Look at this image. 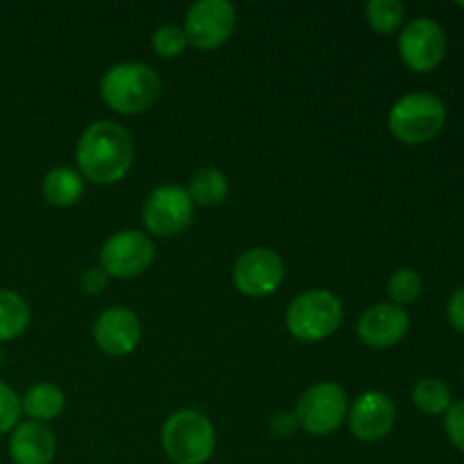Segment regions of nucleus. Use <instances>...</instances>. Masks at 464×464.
Masks as SVG:
<instances>
[{"instance_id": "nucleus-3", "label": "nucleus", "mask_w": 464, "mask_h": 464, "mask_svg": "<svg viewBox=\"0 0 464 464\" xmlns=\"http://www.w3.org/2000/svg\"><path fill=\"white\" fill-rule=\"evenodd\" d=\"M161 444L175 464H204L216 451V429L202 411L184 408L166 420Z\"/></svg>"}, {"instance_id": "nucleus-11", "label": "nucleus", "mask_w": 464, "mask_h": 464, "mask_svg": "<svg viewBox=\"0 0 464 464\" xmlns=\"http://www.w3.org/2000/svg\"><path fill=\"white\" fill-rule=\"evenodd\" d=\"M285 279V266L270 247H252L236 258L234 284L247 297H267Z\"/></svg>"}, {"instance_id": "nucleus-16", "label": "nucleus", "mask_w": 464, "mask_h": 464, "mask_svg": "<svg viewBox=\"0 0 464 464\" xmlns=\"http://www.w3.org/2000/svg\"><path fill=\"white\" fill-rule=\"evenodd\" d=\"M63 406H66V397H63L62 388L54 383L32 385L25 397L21 399L23 412L30 417V421H39V424L62 415Z\"/></svg>"}, {"instance_id": "nucleus-27", "label": "nucleus", "mask_w": 464, "mask_h": 464, "mask_svg": "<svg viewBox=\"0 0 464 464\" xmlns=\"http://www.w3.org/2000/svg\"><path fill=\"white\" fill-rule=\"evenodd\" d=\"M299 429V421H297V415L295 412H288V411H281L276 412L275 417L270 420V430L275 438H290V435H295V430Z\"/></svg>"}, {"instance_id": "nucleus-4", "label": "nucleus", "mask_w": 464, "mask_h": 464, "mask_svg": "<svg viewBox=\"0 0 464 464\" xmlns=\"http://www.w3.org/2000/svg\"><path fill=\"white\" fill-rule=\"evenodd\" d=\"M447 122V107L433 93L403 95L390 109L388 127L394 139L406 145H421L433 140Z\"/></svg>"}, {"instance_id": "nucleus-2", "label": "nucleus", "mask_w": 464, "mask_h": 464, "mask_svg": "<svg viewBox=\"0 0 464 464\" xmlns=\"http://www.w3.org/2000/svg\"><path fill=\"white\" fill-rule=\"evenodd\" d=\"M161 80L157 71L143 62H122L109 68L100 80V95L104 104L122 116L143 113L157 102Z\"/></svg>"}, {"instance_id": "nucleus-29", "label": "nucleus", "mask_w": 464, "mask_h": 464, "mask_svg": "<svg viewBox=\"0 0 464 464\" xmlns=\"http://www.w3.org/2000/svg\"><path fill=\"white\" fill-rule=\"evenodd\" d=\"M3 358H5V353H3V349H0V365H3Z\"/></svg>"}, {"instance_id": "nucleus-13", "label": "nucleus", "mask_w": 464, "mask_h": 464, "mask_svg": "<svg viewBox=\"0 0 464 464\" xmlns=\"http://www.w3.org/2000/svg\"><path fill=\"white\" fill-rule=\"evenodd\" d=\"M411 329V315L406 308L392 302L374 304L362 313L358 322V335L372 349H390L401 343Z\"/></svg>"}, {"instance_id": "nucleus-5", "label": "nucleus", "mask_w": 464, "mask_h": 464, "mask_svg": "<svg viewBox=\"0 0 464 464\" xmlns=\"http://www.w3.org/2000/svg\"><path fill=\"white\" fill-rule=\"evenodd\" d=\"M343 322V302L329 290H308L297 295L285 311L290 335L302 343H320L338 331Z\"/></svg>"}, {"instance_id": "nucleus-15", "label": "nucleus", "mask_w": 464, "mask_h": 464, "mask_svg": "<svg viewBox=\"0 0 464 464\" xmlns=\"http://www.w3.org/2000/svg\"><path fill=\"white\" fill-rule=\"evenodd\" d=\"M57 451L53 430L39 421H23L9 438V458L14 464H50Z\"/></svg>"}, {"instance_id": "nucleus-26", "label": "nucleus", "mask_w": 464, "mask_h": 464, "mask_svg": "<svg viewBox=\"0 0 464 464\" xmlns=\"http://www.w3.org/2000/svg\"><path fill=\"white\" fill-rule=\"evenodd\" d=\"M109 284V276L102 267H91L80 276V288L84 295H100Z\"/></svg>"}, {"instance_id": "nucleus-28", "label": "nucleus", "mask_w": 464, "mask_h": 464, "mask_svg": "<svg viewBox=\"0 0 464 464\" xmlns=\"http://www.w3.org/2000/svg\"><path fill=\"white\" fill-rule=\"evenodd\" d=\"M447 317H449V324H451L453 329L464 334V285L462 288H458L456 293L451 295V299H449Z\"/></svg>"}, {"instance_id": "nucleus-20", "label": "nucleus", "mask_w": 464, "mask_h": 464, "mask_svg": "<svg viewBox=\"0 0 464 464\" xmlns=\"http://www.w3.org/2000/svg\"><path fill=\"white\" fill-rule=\"evenodd\" d=\"M412 401L424 415H444L451 408V390L442 379H421L412 390Z\"/></svg>"}, {"instance_id": "nucleus-10", "label": "nucleus", "mask_w": 464, "mask_h": 464, "mask_svg": "<svg viewBox=\"0 0 464 464\" xmlns=\"http://www.w3.org/2000/svg\"><path fill=\"white\" fill-rule=\"evenodd\" d=\"M399 54L415 72H429L442 63L447 54V34L433 18H412L399 36Z\"/></svg>"}, {"instance_id": "nucleus-14", "label": "nucleus", "mask_w": 464, "mask_h": 464, "mask_svg": "<svg viewBox=\"0 0 464 464\" xmlns=\"http://www.w3.org/2000/svg\"><path fill=\"white\" fill-rule=\"evenodd\" d=\"M93 338L100 352L107 356H127L140 340V320L125 306H111L93 324Z\"/></svg>"}, {"instance_id": "nucleus-30", "label": "nucleus", "mask_w": 464, "mask_h": 464, "mask_svg": "<svg viewBox=\"0 0 464 464\" xmlns=\"http://www.w3.org/2000/svg\"><path fill=\"white\" fill-rule=\"evenodd\" d=\"M460 7H464V3H460Z\"/></svg>"}, {"instance_id": "nucleus-7", "label": "nucleus", "mask_w": 464, "mask_h": 464, "mask_svg": "<svg viewBox=\"0 0 464 464\" xmlns=\"http://www.w3.org/2000/svg\"><path fill=\"white\" fill-rule=\"evenodd\" d=\"M143 222L150 234L172 238L193 222V199L188 190L177 184L154 188L143 204Z\"/></svg>"}, {"instance_id": "nucleus-9", "label": "nucleus", "mask_w": 464, "mask_h": 464, "mask_svg": "<svg viewBox=\"0 0 464 464\" xmlns=\"http://www.w3.org/2000/svg\"><path fill=\"white\" fill-rule=\"evenodd\" d=\"M100 263L107 276L134 279L154 263V243L139 229L118 231L102 245Z\"/></svg>"}, {"instance_id": "nucleus-12", "label": "nucleus", "mask_w": 464, "mask_h": 464, "mask_svg": "<svg viewBox=\"0 0 464 464\" xmlns=\"http://www.w3.org/2000/svg\"><path fill=\"white\" fill-rule=\"evenodd\" d=\"M347 420L349 429L361 442H379L394 429L397 408L388 394L370 390L353 401L347 412Z\"/></svg>"}, {"instance_id": "nucleus-25", "label": "nucleus", "mask_w": 464, "mask_h": 464, "mask_svg": "<svg viewBox=\"0 0 464 464\" xmlns=\"http://www.w3.org/2000/svg\"><path fill=\"white\" fill-rule=\"evenodd\" d=\"M444 429L453 447L464 451V401L451 403V408L444 412Z\"/></svg>"}, {"instance_id": "nucleus-21", "label": "nucleus", "mask_w": 464, "mask_h": 464, "mask_svg": "<svg viewBox=\"0 0 464 464\" xmlns=\"http://www.w3.org/2000/svg\"><path fill=\"white\" fill-rule=\"evenodd\" d=\"M365 16L372 30L381 32V34H392L403 23L406 9L399 0H370L365 7Z\"/></svg>"}, {"instance_id": "nucleus-1", "label": "nucleus", "mask_w": 464, "mask_h": 464, "mask_svg": "<svg viewBox=\"0 0 464 464\" xmlns=\"http://www.w3.org/2000/svg\"><path fill=\"white\" fill-rule=\"evenodd\" d=\"M75 157L82 177L93 184H116L130 172L134 140L118 122L98 121L82 131Z\"/></svg>"}, {"instance_id": "nucleus-17", "label": "nucleus", "mask_w": 464, "mask_h": 464, "mask_svg": "<svg viewBox=\"0 0 464 464\" xmlns=\"http://www.w3.org/2000/svg\"><path fill=\"white\" fill-rule=\"evenodd\" d=\"M41 188H44L45 202L53 204V207H72L84 193V179L72 168L59 166L44 177Z\"/></svg>"}, {"instance_id": "nucleus-23", "label": "nucleus", "mask_w": 464, "mask_h": 464, "mask_svg": "<svg viewBox=\"0 0 464 464\" xmlns=\"http://www.w3.org/2000/svg\"><path fill=\"white\" fill-rule=\"evenodd\" d=\"M188 45V39L184 34V27L179 25H161L152 34V50L163 59L179 57Z\"/></svg>"}, {"instance_id": "nucleus-18", "label": "nucleus", "mask_w": 464, "mask_h": 464, "mask_svg": "<svg viewBox=\"0 0 464 464\" xmlns=\"http://www.w3.org/2000/svg\"><path fill=\"white\" fill-rule=\"evenodd\" d=\"M30 320V304L14 290H0V343L25 334Z\"/></svg>"}, {"instance_id": "nucleus-6", "label": "nucleus", "mask_w": 464, "mask_h": 464, "mask_svg": "<svg viewBox=\"0 0 464 464\" xmlns=\"http://www.w3.org/2000/svg\"><path fill=\"white\" fill-rule=\"evenodd\" d=\"M347 392L335 383H317L299 397L295 415L306 433L322 438L331 435L347 420Z\"/></svg>"}, {"instance_id": "nucleus-22", "label": "nucleus", "mask_w": 464, "mask_h": 464, "mask_svg": "<svg viewBox=\"0 0 464 464\" xmlns=\"http://www.w3.org/2000/svg\"><path fill=\"white\" fill-rule=\"evenodd\" d=\"M421 288H424L421 276L412 267H399L388 281V297L390 302L403 308L408 304L417 302V297L421 295Z\"/></svg>"}, {"instance_id": "nucleus-8", "label": "nucleus", "mask_w": 464, "mask_h": 464, "mask_svg": "<svg viewBox=\"0 0 464 464\" xmlns=\"http://www.w3.org/2000/svg\"><path fill=\"white\" fill-rule=\"evenodd\" d=\"M236 30V7L229 0H199L186 12L184 34L199 50H216Z\"/></svg>"}, {"instance_id": "nucleus-19", "label": "nucleus", "mask_w": 464, "mask_h": 464, "mask_svg": "<svg viewBox=\"0 0 464 464\" xmlns=\"http://www.w3.org/2000/svg\"><path fill=\"white\" fill-rule=\"evenodd\" d=\"M186 190H188L193 204H199V207H218L229 195V181H227L225 172H220L218 168H202L190 179V186Z\"/></svg>"}, {"instance_id": "nucleus-24", "label": "nucleus", "mask_w": 464, "mask_h": 464, "mask_svg": "<svg viewBox=\"0 0 464 464\" xmlns=\"http://www.w3.org/2000/svg\"><path fill=\"white\" fill-rule=\"evenodd\" d=\"M21 397L9 388L7 383L0 381V435L12 430L21 420Z\"/></svg>"}]
</instances>
